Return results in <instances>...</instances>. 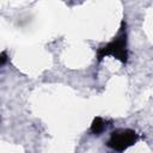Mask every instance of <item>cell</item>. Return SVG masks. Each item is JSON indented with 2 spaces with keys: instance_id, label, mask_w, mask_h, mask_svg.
<instances>
[{
  "instance_id": "obj_1",
  "label": "cell",
  "mask_w": 153,
  "mask_h": 153,
  "mask_svg": "<svg viewBox=\"0 0 153 153\" xmlns=\"http://www.w3.org/2000/svg\"><path fill=\"white\" fill-rule=\"evenodd\" d=\"M111 55L114 57H116L117 60H120L122 63H126L128 60V53H127V36H126V31L123 29V26L121 27V32L120 35L109 44H106L105 47H102L97 50V57L100 61L103 57Z\"/></svg>"
},
{
  "instance_id": "obj_2",
  "label": "cell",
  "mask_w": 153,
  "mask_h": 153,
  "mask_svg": "<svg viewBox=\"0 0 153 153\" xmlns=\"http://www.w3.org/2000/svg\"><path fill=\"white\" fill-rule=\"evenodd\" d=\"M137 134L131 129H117L111 133L108 146L115 151L122 152L128 147L133 146L137 141Z\"/></svg>"
},
{
  "instance_id": "obj_3",
  "label": "cell",
  "mask_w": 153,
  "mask_h": 153,
  "mask_svg": "<svg viewBox=\"0 0 153 153\" xmlns=\"http://www.w3.org/2000/svg\"><path fill=\"white\" fill-rule=\"evenodd\" d=\"M104 127H105V123H104L103 118H102V117H96V118L93 120L92 124H91V131H92L94 135H99V134L103 131Z\"/></svg>"
},
{
  "instance_id": "obj_4",
  "label": "cell",
  "mask_w": 153,
  "mask_h": 153,
  "mask_svg": "<svg viewBox=\"0 0 153 153\" xmlns=\"http://www.w3.org/2000/svg\"><path fill=\"white\" fill-rule=\"evenodd\" d=\"M5 62H6V54H5V51H4V53L1 54V62H0V63H1V66H2Z\"/></svg>"
}]
</instances>
